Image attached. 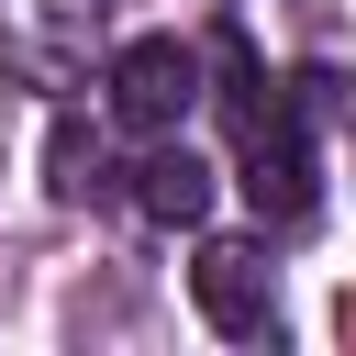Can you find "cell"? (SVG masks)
<instances>
[{"instance_id":"obj_1","label":"cell","mask_w":356,"mask_h":356,"mask_svg":"<svg viewBox=\"0 0 356 356\" xmlns=\"http://www.w3.org/2000/svg\"><path fill=\"white\" fill-rule=\"evenodd\" d=\"M189 111H200V44L134 33V44L111 56V122H122V134H178Z\"/></svg>"},{"instance_id":"obj_2","label":"cell","mask_w":356,"mask_h":356,"mask_svg":"<svg viewBox=\"0 0 356 356\" xmlns=\"http://www.w3.org/2000/svg\"><path fill=\"white\" fill-rule=\"evenodd\" d=\"M189 300H200V323L211 334H267L278 323V267H267V245H200V267H189Z\"/></svg>"},{"instance_id":"obj_3","label":"cell","mask_w":356,"mask_h":356,"mask_svg":"<svg viewBox=\"0 0 356 356\" xmlns=\"http://www.w3.org/2000/svg\"><path fill=\"white\" fill-rule=\"evenodd\" d=\"M245 200L267 211V222H312V145H300V122L289 111H267L256 134H245Z\"/></svg>"},{"instance_id":"obj_4","label":"cell","mask_w":356,"mask_h":356,"mask_svg":"<svg viewBox=\"0 0 356 356\" xmlns=\"http://www.w3.org/2000/svg\"><path fill=\"white\" fill-rule=\"evenodd\" d=\"M134 200H145L156 222H211V167H200L189 145H167V134H156V156L134 167Z\"/></svg>"},{"instance_id":"obj_5","label":"cell","mask_w":356,"mask_h":356,"mask_svg":"<svg viewBox=\"0 0 356 356\" xmlns=\"http://www.w3.org/2000/svg\"><path fill=\"white\" fill-rule=\"evenodd\" d=\"M44 167H56V200H89L100 189V134L89 122H56L44 134Z\"/></svg>"}]
</instances>
